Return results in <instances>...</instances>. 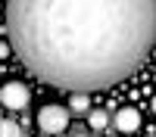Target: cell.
Returning a JSON list of instances; mask_svg holds the SVG:
<instances>
[{"label":"cell","mask_w":156,"mask_h":137,"mask_svg":"<svg viewBox=\"0 0 156 137\" xmlns=\"http://www.w3.org/2000/svg\"><path fill=\"white\" fill-rule=\"evenodd\" d=\"M6 37L44 84L106 91L147 62L156 0H6Z\"/></svg>","instance_id":"obj_1"},{"label":"cell","mask_w":156,"mask_h":137,"mask_svg":"<svg viewBox=\"0 0 156 137\" xmlns=\"http://www.w3.org/2000/svg\"><path fill=\"white\" fill-rule=\"evenodd\" d=\"M37 125H41L44 134H62L69 128V109L66 106H44L41 112H37Z\"/></svg>","instance_id":"obj_2"},{"label":"cell","mask_w":156,"mask_h":137,"mask_svg":"<svg viewBox=\"0 0 156 137\" xmlns=\"http://www.w3.org/2000/svg\"><path fill=\"white\" fill-rule=\"evenodd\" d=\"M28 87L25 84H19V81H9L6 87H0V103H3L6 109H12V112H19V109H25L28 106Z\"/></svg>","instance_id":"obj_3"},{"label":"cell","mask_w":156,"mask_h":137,"mask_svg":"<svg viewBox=\"0 0 156 137\" xmlns=\"http://www.w3.org/2000/svg\"><path fill=\"white\" fill-rule=\"evenodd\" d=\"M112 125H115V131H122V134L137 131V128H140V115H137V109L125 106V109H119V112L112 115Z\"/></svg>","instance_id":"obj_4"},{"label":"cell","mask_w":156,"mask_h":137,"mask_svg":"<svg viewBox=\"0 0 156 137\" xmlns=\"http://www.w3.org/2000/svg\"><path fill=\"white\" fill-rule=\"evenodd\" d=\"M0 137H25V134L12 118H0Z\"/></svg>","instance_id":"obj_5"},{"label":"cell","mask_w":156,"mask_h":137,"mask_svg":"<svg viewBox=\"0 0 156 137\" xmlns=\"http://www.w3.org/2000/svg\"><path fill=\"white\" fill-rule=\"evenodd\" d=\"M69 109H72V112H87V109H90L87 94H78V91H75V94H72V100H69Z\"/></svg>","instance_id":"obj_6"},{"label":"cell","mask_w":156,"mask_h":137,"mask_svg":"<svg viewBox=\"0 0 156 137\" xmlns=\"http://www.w3.org/2000/svg\"><path fill=\"white\" fill-rule=\"evenodd\" d=\"M106 125H109L106 109H94V112H90V128H94V131H103Z\"/></svg>","instance_id":"obj_7"},{"label":"cell","mask_w":156,"mask_h":137,"mask_svg":"<svg viewBox=\"0 0 156 137\" xmlns=\"http://www.w3.org/2000/svg\"><path fill=\"white\" fill-rule=\"evenodd\" d=\"M69 137H90V134H84V131H72Z\"/></svg>","instance_id":"obj_8"}]
</instances>
